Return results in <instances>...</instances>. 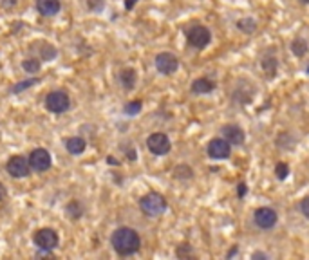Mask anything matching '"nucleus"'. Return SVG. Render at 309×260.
I'll return each instance as SVG.
<instances>
[{"label":"nucleus","instance_id":"1","mask_svg":"<svg viewBox=\"0 0 309 260\" xmlns=\"http://www.w3.org/2000/svg\"><path fill=\"white\" fill-rule=\"evenodd\" d=\"M110 244H112V248H114V251L118 255L130 257L134 253H138L139 246H141V239H139L136 230L121 226L110 235Z\"/></svg>","mask_w":309,"mask_h":260},{"label":"nucleus","instance_id":"2","mask_svg":"<svg viewBox=\"0 0 309 260\" xmlns=\"http://www.w3.org/2000/svg\"><path fill=\"white\" fill-rule=\"evenodd\" d=\"M139 210L147 217H159L167 212V199L157 192H150L139 199Z\"/></svg>","mask_w":309,"mask_h":260},{"label":"nucleus","instance_id":"3","mask_svg":"<svg viewBox=\"0 0 309 260\" xmlns=\"http://www.w3.org/2000/svg\"><path fill=\"white\" fill-rule=\"evenodd\" d=\"M45 109L52 114H63L71 109V98L63 90H52L45 96Z\"/></svg>","mask_w":309,"mask_h":260},{"label":"nucleus","instance_id":"4","mask_svg":"<svg viewBox=\"0 0 309 260\" xmlns=\"http://www.w3.org/2000/svg\"><path fill=\"white\" fill-rule=\"evenodd\" d=\"M33 242L40 251H52L56 250L58 244H60V237L52 228H42V230L34 233Z\"/></svg>","mask_w":309,"mask_h":260},{"label":"nucleus","instance_id":"5","mask_svg":"<svg viewBox=\"0 0 309 260\" xmlns=\"http://www.w3.org/2000/svg\"><path fill=\"white\" fill-rule=\"evenodd\" d=\"M186 40H188L192 47L205 49L212 40V34H210V29L205 27V25H194V27L186 31Z\"/></svg>","mask_w":309,"mask_h":260},{"label":"nucleus","instance_id":"6","mask_svg":"<svg viewBox=\"0 0 309 260\" xmlns=\"http://www.w3.org/2000/svg\"><path fill=\"white\" fill-rule=\"evenodd\" d=\"M5 170L11 177L14 179H22V177H27L29 170H31V165H29V159L24 156H13L9 157V161L5 165Z\"/></svg>","mask_w":309,"mask_h":260},{"label":"nucleus","instance_id":"7","mask_svg":"<svg viewBox=\"0 0 309 260\" xmlns=\"http://www.w3.org/2000/svg\"><path fill=\"white\" fill-rule=\"evenodd\" d=\"M147 147L154 156H165V154L170 152L172 143H170V139H168L167 134L156 132V134H150V136H148Z\"/></svg>","mask_w":309,"mask_h":260},{"label":"nucleus","instance_id":"8","mask_svg":"<svg viewBox=\"0 0 309 260\" xmlns=\"http://www.w3.org/2000/svg\"><path fill=\"white\" fill-rule=\"evenodd\" d=\"M51 154H49L45 148H34L31 154H29V165L31 168L36 172H45L51 168Z\"/></svg>","mask_w":309,"mask_h":260},{"label":"nucleus","instance_id":"9","mask_svg":"<svg viewBox=\"0 0 309 260\" xmlns=\"http://www.w3.org/2000/svg\"><path fill=\"white\" fill-rule=\"evenodd\" d=\"M177 67H179V60L172 52H159L156 56V69L161 74H174L177 71Z\"/></svg>","mask_w":309,"mask_h":260},{"label":"nucleus","instance_id":"10","mask_svg":"<svg viewBox=\"0 0 309 260\" xmlns=\"http://www.w3.org/2000/svg\"><path fill=\"white\" fill-rule=\"evenodd\" d=\"M232 154V145L224 137H215L208 143V156L212 159H228Z\"/></svg>","mask_w":309,"mask_h":260},{"label":"nucleus","instance_id":"11","mask_svg":"<svg viewBox=\"0 0 309 260\" xmlns=\"http://www.w3.org/2000/svg\"><path fill=\"white\" fill-rule=\"evenodd\" d=\"M253 217H255V224L259 228H262V230H271L277 224V221H279V215H277L275 210L268 208V206L259 208Z\"/></svg>","mask_w":309,"mask_h":260},{"label":"nucleus","instance_id":"12","mask_svg":"<svg viewBox=\"0 0 309 260\" xmlns=\"http://www.w3.org/2000/svg\"><path fill=\"white\" fill-rule=\"evenodd\" d=\"M223 137L226 139V141L230 143V145H243L244 139H246V136H244V130L239 125H224L223 127Z\"/></svg>","mask_w":309,"mask_h":260},{"label":"nucleus","instance_id":"13","mask_svg":"<svg viewBox=\"0 0 309 260\" xmlns=\"http://www.w3.org/2000/svg\"><path fill=\"white\" fill-rule=\"evenodd\" d=\"M60 7H62L60 0H36V9L43 16H54L58 14Z\"/></svg>","mask_w":309,"mask_h":260},{"label":"nucleus","instance_id":"14","mask_svg":"<svg viewBox=\"0 0 309 260\" xmlns=\"http://www.w3.org/2000/svg\"><path fill=\"white\" fill-rule=\"evenodd\" d=\"M65 148L69 154H72V156H80V154H83L87 148V141L83 139V137H67L65 139Z\"/></svg>","mask_w":309,"mask_h":260},{"label":"nucleus","instance_id":"15","mask_svg":"<svg viewBox=\"0 0 309 260\" xmlns=\"http://www.w3.org/2000/svg\"><path fill=\"white\" fill-rule=\"evenodd\" d=\"M119 83L123 87L125 90H132L138 83V74L134 69H123V71L119 72Z\"/></svg>","mask_w":309,"mask_h":260},{"label":"nucleus","instance_id":"16","mask_svg":"<svg viewBox=\"0 0 309 260\" xmlns=\"http://www.w3.org/2000/svg\"><path fill=\"white\" fill-rule=\"evenodd\" d=\"M215 89V83L208 78H197V80L192 83V92L194 94H208Z\"/></svg>","mask_w":309,"mask_h":260},{"label":"nucleus","instance_id":"17","mask_svg":"<svg viewBox=\"0 0 309 260\" xmlns=\"http://www.w3.org/2000/svg\"><path fill=\"white\" fill-rule=\"evenodd\" d=\"M83 212H85V208H83V204H81L80 201H69L65 206L67 217L71 219V221H78V219H81L83 217Z\"/></svg>","mask_w":309,"mask_h":260},{"label":"nucleus","instance_id":"18","mask_svg":"<svg viewBox=\"0 0 309 260\" xmlns=\"http://www.w3.org/2000/svg\"><path fill=\"white\" fill-rule=\"evenodd\" d=\"M42 43V47H40V58H42L43 62H51L56 58V49L52 47L49 42H40Z\"/></svg>","mask_w":309,"mask_h":260},{"label":"nucleus","instance_id":"19","mask_svg":"<svg viewBox=\"0 0 309 260\" xmlns=\"http://www.w3.org/2000/svg\"><path fill=\"white\" fill-rule=\"evenodd\" d=\"M262 69H264L268 78H273L277 72V58H273V56L264 58V60H262Z\"/></svg>","mask_w":309,"mask_h":260},{"label":"nucleus","instance_id":"20","mask_svg":"<svg viewBox=\"0 0 309 260\" xmlns=\"http://www.w3.org/2000/svg\"><path fill=\"white\" fill-rule=\"evenodd\" d=\"M237 27L246 34H252L255 29H257V24H255V20L253 18H241L237 22Z\"/></svg>","mask_w":309,"mask_h":260},{"label":"nucleus","instance_id":"21","mask_svg":"<svg viewBox=\"0 0 309 260\" xmlns=\"http://www.w3.org/2000/svg\"><path fill=\"white\" fill-rule=\"evenodd\" d=\"M141 109H143L141 99H134V101H130V103L125 105L123 112L127 114V116H138V114L141 112Z\"/></svg>","mask_w":309,"mask_h":260},{"label":"nucleus","instance_id":"22","mask_svg":"<svg viewBox=\"0 0 309 260\" xmlns=\"http://www.w3.org/2000/svg\"><path fill=\"white\" fill-rule=\"evenodd\" d=\"M22 69L29 74H34V72L40 71V60L36 58H25L24 62H22Z\"/></svg>","mask_w":309,"mask_h":260},{"label":"nucleus","instance_id":"23","mask_svg":"<svg viewBox=\"0 0 309 260\" xmlns=\"http://www.w3.org/2000/svg\"><path fill=\"white\" fill-rule=\"evenodd\" d=\"M291 51H293V54H297V56H304L306 52H308V43H306V40L297 38L295 42L291 43Z\"/></svg>","mask_w":309,"mask_h":260},{"label":"nucleus","instance_id":"24","mask_svg":"<svg viewBox=\"0 0 309 260\" xmlns=\"http://www.w3.org/2000/svg\"><path fill=\"white\" fill-rule=\"evenodd\" d=\"M36 83H40V80H38V78H31V80L20 81V83H16V85H13V89H11V92H13V94H18V92H22V90L29 89V87L36 85Z\"/></svg>","mask_w":309,"mask_h":260},{"label":"nucleus","instance_id":"25","mask_svg":"<svg viewBox=\"0 0 309 260\" xmlns=\"http://www.w3.org/2000/svg\"><path fill=\"white\" fill-rule=\"evenodd\" d=\"M192 175H194V172H192L190 166L186 165L176 166V170H174V177H177V179H190Z\"/></svg>","mask_w":309,"mask_h":260},{"label":"nucleus","instance_id":"26","mask_svg":"<svg viewBox=\"0 0 309 260\" xmlns=\"http://www.w3.org/2000/svg\"><path fill=\"white\" fill-rule=\"evenodd\" d=\"M275 174L279 179H286L288 177V174H290V166L286 165V163H279L275 168Z\"/></svg>","mask_w":309,"mask_h":260},{"label":"nucleus","instance_id":"27","mask_svg":"<svg viewBox=\"0 0 309 260\" xmlns=\"http://www.w3.org/2000/svg\"><path fill=\"white\" fill-rule=\"evenodd\" d=\"M190 253H192V248L188 246V244H181V246L177 248V251H176V255L181 257V259H183V257H188Z\"/></svg>","mask_w":309,"mask_h":260},{"label":"nucleus","instance_id":"28","mask_svg":"<svg viewBox=\"0 0 309 260\" xmlns=\"http://www.w3.org/2000/svg\"><path fill=\"white\" fill-rule=\"evenodd\" d=\"M300 212L304 213L306 217L309 219V197H308V199H304V201L300 203Z\"/></svg>","mask_w":309,"mask_h":260},{"label":"nucleus","instance_id":"29","mask_svg":"<svg viewBox=\"0 0 309 260\" xmlns=\"http://www.w3.org/2000/svg\"><path fill=\"white\" fill-rule=\"evenodd\" d=\"M237 195H239V197H244V195H246V185H244V183H241V185H239Z\"/></svg>","mask_w":309,"mask_h":260},{"label":"nucleus","instance_id":"30","mask_svg":"<svg viewBox=\"0 0 309 260\" xmlns=\"http://www.w3.org/2000/svg\"><path fill=\"white\" fill-rule=\"evenodd\" d=\"M2 5L9 9V7H14V5H16V0H4V2H2Z\"/></svg>","mask_w":309,"mask_h":260},{"label":"nucleus","instance_id":"31","mask_svg":"<svg viewBox=\"0 0 309 260\" xmlns=\"http://www.w3.org/2000/svg\"><path fill=\"white\" fill-rule=\"evenodd\" d=\"M5 195H7V190H5V186L0 183V201H4Z\"/></svg>","mask_w":309,"mask_h":260},{"label":"nucleus","instance_id":"32","mask_svg":"<svg viewBox=\"0 0 309 260\" xmlns=\"http://www.w3.org/2000/svg\"><path fill=\"white\" fill-rule=\"evenodd\" d=\"M138 0H125V9H132Z\"/></svg>","mask_w":309,"mask_h":260},{"label":"nucleus","instance_id":"33","mask_svg":"<svg viewBox=\"0 0 309 260\" xmlns=\"http://www.w3.org/2000/svg\"><path fill=\"white\" fill-rule=\"evenodd\" d=\"M253 259H268L264 253H253Z\"/></svg>","mask_w":309,"mask_h":260},{"label":"nucleus","instance_id":"34","mask_svg":"<svg viewBox=\"0 0 309 260\" xmlns=\"http://www.w3.org/2000/svg\"><path fill=\"white\" fill-rule=\"evenodd\" d=\"M107 159H109V163H110V165H116V166H118V165H119V163H118V161H116L114 157H107Z\"/></svg>","mask_w":309,"mask_h":260},{"label":"nucleus","instance_id":"35","mask_svg":"<svg viewBox=\"0 0 309 260\" xmlns=\"http://www.w3.org/2000/svg\"><path fill=\"white\" fill-rule=\"evenodd\" d=\"M300 2H304V4H309V0H300Z\"/></svg>","mask_w":309,"mask_h":260},{"label":"nucleus","instance_id":"36","mask_svg":"<svg viewBox=\"0 0 309 260\" xmlns=\"http://www.w3.org/2000/svg\"><path fill=\"white\" fill-rule=\"evenodd\" d=\"M308 72H309V67H308Z\"/></svg>","mask_w":309,"mask_h":260}]
</instances>
